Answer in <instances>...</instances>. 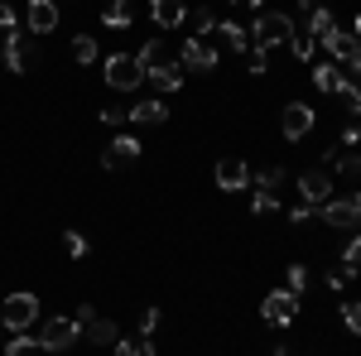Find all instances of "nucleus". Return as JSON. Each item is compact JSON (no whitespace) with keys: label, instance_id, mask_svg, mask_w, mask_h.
Returning a JSON list of instances; mask_svg holds the SVG:
<instances>
[{"label":"nucleus","instance_id":"f257e3e1","mask_svg":"<svg viewBox=\"0 0 361 356\" xmlns=\"http://www.w3.org/2000/svg\"><path fill=\"white\" fill-rule=\"evenodd\" d=\"M250 54L270 58V49L279 44H289V34H294V15H284V10H260L255 20H250Z\"/></svg>","mask_w":361,"mask_h":356},{"label":"nucleus","instance_id":"f03ea898","mask_svg":"<svg viewBox=\"0 0 361 356\" xmlns=\"http://www.w3.org/2000/svg\"><path fill=\"white\" fill-rule=\"evenodd\" d=\"M0 323H5V332H29L39 323V294H5L0 299Z\"/></svg>","mask_w":361,"mask_h":356},{"label":"nucleus","instance_id":"7ed1b4c3","mask_svg":"<svg viewBox=\"0 0 361 356\" xmlns=\"http://www.w3.org/2000/svg\"><path fill=\"white\" fill-rule=\"evenodd\" d=\"M102 73H106V87H111V92H135V87L145 82V68H140L135 54H111V58H102Z\"/></svg>","mask_w":361,"mask_h":356},{"label":"nucleus","instance_id":"20e7f679","mask_svg":"<svg viewBox=\"0 0 361 356\" xmlns=\"http://www.w3.org/2000/svg\"><path fill=\"white\" fill-rule=\"evenodd\" d=\"M323 221L328 226H342V231H357L361 226V192H333L323 202Z\"/></svg>","mask_w":361,"mask_h":356},{"label":"nucleus","instance_id":"39448f33","mask_svg":"<svg viewBox=\"0 0 361 356\" xmlns=\"http://www.w3.org/2000/svg\"><path fill=\"white\" fill-rule=\"evenodd\" d=\"M178 63H183V73H212V68H217V44L202 39V34H193V39H183Z\"/></svg>","mask_w":361,"mask_h":356},{"label":"nucleus","instance_id":"423d86ee","mask_svg":"<svg viewBox=\"0 0 361 356\" xmlns=\"http://www.w3.org/2000/svg\"><path fill=\"white\" fill-rule=\"evenodd\" d=\"M78 332H82V328H78L73 318H49L34 337H39V352H68V347L78 342Z\"/></svg>","mask_w":361,"mask_h":356},{"label":"nucleus","instance_id":"0eeeda50","mask_svg":"<svg viewBox=\"0 0 361 356\" xmlns=\"http://www.w3.org/2000/svg\"><path fill=\"white\" fill-rule=\"evenodd\" d=\"M318 125V116L308 102H289V106L279 111V135L284 140H308V130Z\"/></svg>","mask_w":361,"mask_h":356},{"label":"nucleus","instance_id":"6e6552de","mask_svg":"<svg viewBox=\"0 0 361 356\" xmlns=\"http://www.w3.org/2000/svg\"><path fill=\"white\" fill-rule=\"evenodd\" d=\"M294 183H299V197H304L308 207H318V202H328V197H333V168H323V164L304 168Z\"/></svg>","mask_w":361,"mask_h":356},{"label":"nucleus","instance_id":"1a4fd4ad","mask_svg":"<svg viewBox=\"0 0 361 356\" xmlns=\"http://www.w3.org/2000/svg\"><path fill=\"white\" fill-rule=\"evenodd\" d=\"M260 318H265V323H275V328H289V323L299 318V294H289V289H275L270 299L260 303Z\"/></svg>","mask_w":361,"mask_h":356},{"label":"nucleus","instance_id":"9d476101","mask_svg":"<svg viewBox=\"0 0 361 356\" xmlns=\"http://www.w3.org/2000/svg\"><path fill=\"white\" fill-rule=\"evenodd\" d=\"M0 68L5 73H29V49H25V34L20 29H10V34H0Z\"/></svg>","mask_w":361,"mask_h":356},{"label":"nucleus","instance_id":"9b49d317","mask_svg":"<svg viewBox=\"0 0 361 356\" xmlns=\"http://www.w3.org/2000/svg\"><path fill=\"white\" fill-rule=\"evenodd\" d=\"M25 25H29V34H54L58 29V0H29Z\"/></svg>","mask_w":361,"mask_h":356},{"label":"nucleus","instance_id":"f8f14e48","mask_svg":"<svg viewBox=\"0 0 361 356\" xmlns=\"http://www.w3.org/2000/svg\"><path fill=\"white\" fill-rule=\"evenodd\" d=\"M140 159V140L135 135H116L102 154V168H116V164H135Z\"/></svg>","mask_w":361,"mask_h":356},{"label":"nucleus","instance_id":"ddd939ff","mask_svg":"<svg viewBox=\"0 0 361 356\" xmlns=\"http://www.w3.org/2000/svg\"><path fill=\"white\" fill-rule=\"evenodd\" d=\"M188 15V0H149V20L159 29H178Z\"/></svg>","mask_w":361,"mask_h":356},{"label":"nucleus","instance_id":"4468645a","mask_svg":"<svg viewBox=\"0 0 361 356\" xmlns=\"http://www.w3.org/2000/svg\"><path fill=\"white\" fill-rule=\"evenodd\" d=\"M246 183H250L246 159H217V188L222 192H236V188H246Z\"/></svg>","mask_w":361,"mask_h":356},{"label":"nucleus","instance_id":"2eb2a0df","mask_svg":"<svg viewBox=\"0 0 361 356\" xmlns=\"http://www.w3.org/2000/svg\"><path fill=\"white\" fill-rule=\"evenodd\" d=\"M145 78L159 87V92H178V87H183V63H178V58H169V63H159V68H149Z\"/></svg>","mask_w":361,"mask_h":356},{"label":"nucleus","instance_id":"dca6fc26","mask_svg":"<svg viewBox=\"0 0 361 356\" xmlns=\"http://www.w3.org/2000/svg\"><path fill=\"white\" fill-rule=\"evenodd\" d=\"M126 116H130L135 125H164L169 121V102H154V97H149V102H135Z\"/></svg>","mask_w":361,"mask_h":356},{"label":"nucleus","instance_id":"f3484780","mask_svg":"<svg viewBox=\"0 0 361 356\" xmlns=\"http://www.w3.org/2000/svg\"><path fill=\"white\" fill-rule=\"evenodd\" d=\"M217 39H222L231 54H246L250 49V34H246V25H236V20H217V29H212Z\"/></svg>","mask_w":361,"mask_h":356},{"label":"nucleus","instance_id":"a211bd4d","mask_svg":"<svg viewBox=\"0 0 361 356\" xmlns=\"http://www.w3.org/2000/svg\"><path fill=\"white\" fill-rule=\"evenodd\" d=\"M130 20H135V0H111V5L102 10V25L116 29V34H121V29H130Z\"/></svg>","mask_w":361,"mask_h":356},{"label":"nucleus","instance_id":"6ab92c4d","mask_svg":"<svg viewBox=\"0 0 361 356\" xmlns=\"http://www.w3.org/2000/svg\"><path fill=\"white\" fill-rule=\"evenodd\" d=\"M304 29L313 34V39H318V44H323V39H328V34L337 29V15L328 10V5H313V10H308V20H304Z\"/></svg>","mask_w":361,"mask_h":356},{"label":"nucleus","instance_id":"aec40b11","mask_svg":"<svg viewBox=\"0 0 361 356\" xmlns=\"http://www.w3.org/2000/svg\"><path fill=\"white\" fill-rule=\"evenodd\" d=\"M289 49H294V58H299V63H313V54H318V39H313L304 25H294V34H289Z\"/></svg>","mask_w":361,"mask_h":356},{"label":"nucleus","instance_id":"412c9836","mask_svg":"<svg viewBox=\"0 0 361 356\" xmlns=\"http://www.w3.org/2000/svg\"><path fill=\"white\" fill-rule=\"evenodd\" d=\"M82 337H87V342H97V347H116V323H111V318H92V323L82 328Z\"/></svg>","mask_w":361,"mask_h":356},{"label":"nucleus","instance_id":"4be33fe9","mask_svg":"<svg viewBox=\"0 0 361 356\" xmlns=\"http://www.w3.org/2000/svg\"><path fill=\"white\" fill-rule=\"evenodd\" d=\"M328 168H337V178H352V183H361V154H352V149H337V159Z\"/></svg>","mask_w":361,"mask_h":356},{"label":"nucleus","instance_id":"5701e85b","mask_svg":"<svg viewBox=\"0 0 361 356\" xmlns=\"http://www.w3.org/2000/svg\"><path fill=\"white\" fill-rule=\"evenodd\" d=\"M183 25H193V34H202V39H207V34L217 29V15H212L207 5H193V10L183 15Z\"/></svg>","mask_w":361,"mask_h":356},{"label":"nucleus","instance_id":"b1692460","mask_svg":"<svg viewBox=\"0 0 361 356\" xmlns=\"http://www.w3.org/2000/svg\"><path fill=\"white\" fill-rule=\"evenodd\" d=\"M140 68H145V73H149V68H159V63H169V58H173V54H169V49H164V44H159V39H149V44H140Z\"/></svg>","mask_w":361,"mask_h":356},{"label":"nucleus","instance_id":"393cba45","mask_svg":"<svg viewBox=\"0 0 361 356\" xmlns=\"http://www.w3.org/2000/svg\"><path fill=\"white\" fill-rule=\"evenodd\" d=\"M313 87H318V92H337V87H342V68H337V63H318V68H313Z\"/></svg>","mask_w":361,"mask_h":356},{"label":"nucleus","instance_id":"a878e982","mask_svg":"<svg viewBox=\"0 0 361 356\" xmlns=\"http://www.w3.org/2000/svg\"><path fill=\"white\" fill-rule=\"evenodd\" d=\"M250 183H255V192H279V183H284V168H279V164L260 168V173H250Z\"/></svg>","mask_w":361,"mask_h":356},{"label":"nucleus","instance_id":"bb28decb","mask_svg":"<svg viewBox=\"0 0 361 356\" xmlns=\"http://www.w3.org/2000/svg\"><path fill=\"white\" fill-rule=\"evenodd\" d=\"M73 58H78V68H87V63H97V58H102V49H97V39H92V34H78V39H73Z\"/></svg>","mask_w":361,"mask_h":356},{"label":"nucleus","instance_id":"cd10ccee","mask_svg":"<svg viewBox=\"0 0 361 356\" xmlns=\"http://www.w3.org/2000/svg\"><path fill=\"white\" fill-rule=\"evenodd\" d=\"M34 352H39V337H29V332H15L5 342V356H34Z\"/></svg>","mask_w":361,"mask_h":356},{"label":"nucleus","instance_id":"c85d7f7f","mask_svg":"<svg viewBox=\"0 0 361 356\" xmlns=\"http://www.w3.org/2000/svg\"><path fill=\"white\" fill-rule=\"evenodd\" d=\"M116 356H154V342H149V337H140V342L116 337Z\"/></svg>","mask_w":361,"mask_h":356},{"label":"nucleus","instance_id":"c756f323","mask_svg":"<svg viewBox=\"0 0 361 356\" xmlns=\"http://www.w3.org/2000/svg\"><path fill=\"white\" fill-rule=\"evenodd\" d=\"M337 63H347V73H357V78H361V39H357V34L347 39V49L337 54Z\"/></svg>","mask_w":361,"mask_h":356},{"label":"nucleus","instance_id":"7c9ffc66","mask_svg":"<svg viewBox=\"0 0 361 356\" xmlns=\"http://www.w3.org/2000/svg\"><path fill=\"white\" fill-rule=\"evenodd\" d=\"M352 279H357V265H337V270H328V289H333V294H342Z\"/></svg>","mask_w":361,"mask_h":356},{"label":"nucleus","instance_id":"2f4dec72","mask_svg":"<svg viewBox=\"0 0 361 356\" xmlns=\"http://www.w3.org/2000/svg\"><path fill=\"white\" fill-rule=\"evenodd\" d=\"M337 97H342V106L352 111V116H361V87H357V82H347V78H342V87H337Z\"/></svg>","mask_w":361,"mask_h":356},{"label":"nucleus","instance_id":"473e14b6","mask_svg":"<svg viewBox=\"0 0 361 356\" xmlns=\"http://www.w3.org/2000/svg\"><path fill=\"white\" fill-rule=\"evenodd\" d=\"M250 212H255V217H275V212H279L275 192H255V197H250Z\"/></svg>","mask_w":361,"mask_h":356},{"label":"nucleus","instance_id":"72a5a7b5","mask_svg":"<svg viewBox=\"0 0 361 356\" xmlns=\"http://www.w3.org/2000/svg\"><path fill=\"white\" fill-rule=\"evenodd\" d=\"M289 294H304L308 289V265H289V284H284Z\"/></svg>","mask_w":361,"mask_h":356},{"label":"nucleus","instance_id":"f704fd0d","mask_svg":"<svg viewBox=\"0 0 361 356\" xmlns=\"http://www.w3.org/2000/svg\"><path fill=\"white\" fill-rule=\"evenodd\" d=\"M63 246H68L73 260H82V255H87V236H82V231H68V236H63Z\"/></svg>","mask_w":361,"mask_h":356},{"label":"nucleus","instance_id":"c9c22d12","mask_svg":"<svg viewBox=\"0 0 361 356\" xmlns=\"http://www.w3.org/2000/svg\"><path fill=\"white\" fill-rule=\"evenodd\" d=\"M154 328H159V308H145V313H140V337L154 342Z\"/></svg>","mask_w":361,"mask_h":356},{"label":"nucleus","instance_id":"e433bc0d","mask_svg":"<svg viewBox=\"0 0 361 356\" xmlns=\"http://www.w3.org/2000/svg\"><path fill=\"white\" fill-rule=\"evenodd\" d=\"M342 323L347 332H361V303H342Z\"/></svg>","mask_w":361,"mask_h":356},{"label":"nucleus","instance_id":"4c0bfd02","mask_svg":"<svg viewBox=\"0 0 361 356\" xmlns=\"http://www.w3.org/2000/svg\"><path fill=\"white\" fill-rule=\"evenodd\" d=\"M342 265H361V231L347 241V250H342Z\"/></svg>","mask_w":361,"mask_h":356},{"label":"nucleus","instance_id":"58836bf2","mask_svg":"<svg viewBox=\"0 0 361 356\" xmlns=\"http://www.w3.org/2000/svg\"><path fill=\"white\" fill-rule=\"evenodd\" d=\"M10 29H20V15H15V10L0 0V34H10Z\"/></svg>","mask_w":361,"mask_h":356},{"label":"nucleus","instance_id":"ea45409f","mask_svg":"<svg viewBox=\"0 0 361 356\" xmlns=\"http://www.w3.org/2000/svg\"><path fill=\"white\" fill-rule=\"evenodd\" d=\"M92 318H97V308H92V303H78V313H73V323H78V328H87Z\"/></svg>","mask_w":361,"mask_h":356},{"label":"nucleus","instance_id":"a19ab883","mask_svg":"<svg viewBox=\"0 0 361 356\" xmlns=\"http://www.w3.org/2000/svg\"><path fill=\"white\" fill-rule=\"evenodd\" d=\"M308 217H313V207H308V202H299V207H294V212H289V221H294V226H304Z\"/></svg>","mask_w":361,"mask_h":356},{"label":"nucleus","instance_id":"79ce46f5","mask_svg":"<svg viewBox=\"0 0 361 356\" xmlns=\"http://www.w3.org/2000/svg\"><path fill=\"white\" fill-rule=\"evenodd\" d=\"M357 145H361V130H357V125H352V130H342V149H357Z\"/></svg>","mask_w":361,"mask_h":356},{"label":"nucleus","instance_id":"37998d69","mask_svg":"<svg viewBox=\"0 0 361 356\" xmlns=\"http://www.w3.org/2000/svg\"><path fill=\"white\" fill-rule=\"evenodd\" d=\"M231 5H260V0H231Z\"/></svg>","mask_w":361,"mask_h":356},{"label":"nucleus","instance_id":"c03bdc74","mask_svg":"<svg viewBox=\"0 0 361 356\" xmlns=\"http://www.w3.org/2000/svg\"><path fill=\"white\" fill-rule=\"evenodd\" d=\"M275 356H289V347H275Z\"/></svg>","mask_w":361,"mask_h":356},{"label":"nucleus","instance_id":"a18cd8bd","mask_svg":"<svg viewBox=\"0 0 361 356\" xmlns=\"http://www.w3.org/2000/svg\"><path fill=\"white\" fill-rule=\"evenodd\" d=\"M352 34H357V39H361V15H357V29H352Z\"/></svg>","mask_w":361,"mask_h":356}]
</instances>
